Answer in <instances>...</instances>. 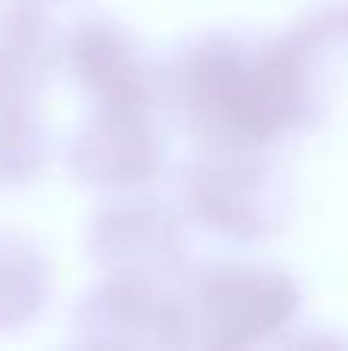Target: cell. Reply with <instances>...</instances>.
<instances>
[{"label":"cell","instance_id":"5","mask_svg":"<svg viewBox=\"0 0 348 351\" xmlns=\"http://www.w3.org/2000/svg\"><path fill=\"white\" fill-rule=\"evenodd\" d=\"M71 65L102 108L148 111L151 77L133 37L108 22H86L71 40Z\"/></svg>","mask_w":348,"mask_h":351},{"label":"cell","instance_id":"2","mask_svg":"<svg viewBox=\"0 0 348 351\" xmlns=\"http://www.w3.org/2000/svg\"><path fill=\"white\" fill-rule=\"evenodd\" d=\"M195 302L210 346H250L293 317L299 293L275 268L213 265L197 278Z\"/></svg>","mask_w":348,"mask_h":351},{"label":"cell","instance_id":"1","mask_svg":"<svg viewBox=\"0 0 348 351\" xmlns=\"http://www.w3.org/2000/svg\"><path fill=\"white\" fill-rule=\"evenodd\" d=\"M312 49L299 37L244 49L210 40L179 74V96L203 139L244 154L287 136L312 108Z\"/></svg>","mask_w":348,"mask_h":351},{"label":"cell","instance_id":"4","mask_svg":"<svg viewBox=\"0 0 348 351\" xmlns=\"http://www.w3.org/2000/svg\"><path fill=\"white\" fill-rule=\"evenodd\" d=\"M185 191L195 216L213 228L238 237H259L271 231V194L259 164L238 160L234 154L216 164H197L188 173Z\"/></svg>","mask_w":348,"mask_h":351},{"label":"cell","instance_id":"8","mask_svg":"<svg viewBox=\"0 0 348 351\" xmlns=\"http://www.w3.org/2000/svg\"><path fill=\"white\" fill-rule=\"evenodd\" d=\"M47 274L34 253L0 241V327L22 324L40 308Z\"/></svg>","mask_w":348,"mask_h":351},{"label":"cell","instance_id":"7","mask_svg":"<svg viewBox=\"0 0 348 351\" xmlns=\"http://www.w3.org/2000/svg\"><path fill=\"white\" fill-rule=\"evenodd\" d=\"M55 59L47 16L31 3H0V96L25 99L43 86Z\"/></svg>","mask_w":348,"mask_h":351},{"label":"cell","instance_id":"9","mask_svg":"<svg viewBox=\"0 0 348 351\" xmlns=\"http://www.w3.org/2000/svg\"><path fill=\"white\" fill-rule=\"evenodd\" d=\"M43 160V136L25 99L0 96V185H16L37 173Z\"/></svg>","mask_w":348,"mask_h":351},{"label":"cell","instance_id":"6","mask_svg":"<svg viewBox=\"0 0 348 351\" xmlns=\"http://www.w3.org/2000/svg\"><path fill=\"white\" fill-rule=\"evenodd\" d=\"M96 247L114 274H154L170 271L182 259L179 231L170 216L148 206H129L102 216L96 228Z\"/></svg>","mask_w":348,"mask_h":351},{"label":"cell","instance_id":"3","mask_svg":"<svg viewBox=\"0 0 348 351\" xmlns=\"http://www.w3.org/2000/svg\"><path fill=\"white\" fill-rule=\"evenodd\" d=\"M164 164L148 111L139 108H102L74 142V173L84 182L105 188H136L151 182Z\"/></svg>","mask_w":348,"mask_h":351}]
</instances>
